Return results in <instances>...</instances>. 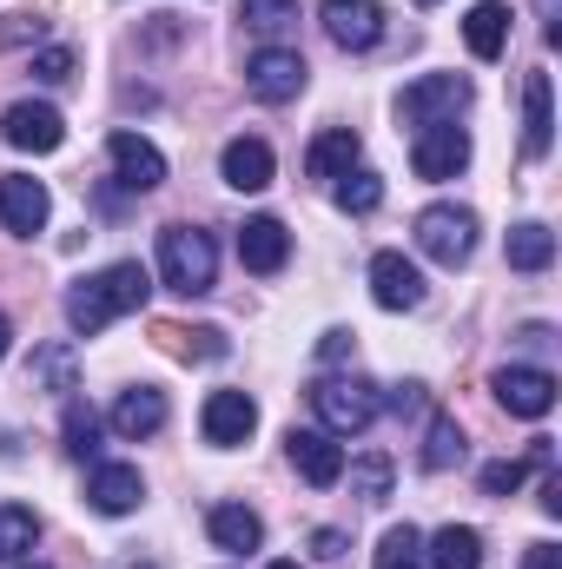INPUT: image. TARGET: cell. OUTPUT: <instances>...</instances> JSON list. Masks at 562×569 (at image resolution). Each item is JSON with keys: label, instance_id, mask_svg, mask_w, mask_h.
<instances>
[{"label": "cell", "instance_id": "cell-1", "mask_svg": "<svg viewBox=\"0 0 562 569\" xmlns=\"http://www.w3.org/2000/svg\"><path fill=\"white\" fill-rule=\"evenodd\" d=\"M145 298H152V272L140 259H120V266H107V272H93V279H80L67 291V325L80 338H100L113 318L145 311Z\"/></svg>", "mask_w": 562, "mask_h": 569}, {"label": "cell", "instance_id": "cell-2", "mask_svg": "<svg viewBox=\"0 0 562 569\" xmlns=\"http://www.w3.org/2000/svg\"><path fill=\"white\" fill-rule=\"evenodd\" d=\"M159 279L179 298H205L219 284V246L199 226H165L159 232Z\"/></svg>", "mask_w": 562, "mask_h": 569}, {"label": "cell", "instance_id": "cell-3", "mask_svg": "<svg viewBox=\"0 0 562 569\" xmlns=\"http://www.w3.org/2000/svg\"><path fill=\"white\" fill-rule=\"evenodd\" d=\"M311 411H318V425L331 430V437H358V430L378 425L384 391L371 378H318L311 385Z\"/></svg>", "mask_w": 562, "mask_h": 569}, {"label": "cell", "instance_id": "cell-4", "mask_svg": "<svg viewBox=\"0 0 562 569\" xmlns=\"http://www.w3.org/2000/svg\"><path fill=\"white\" fill-rule=\"evenodd\" d=\"M418 246L423 259H436V266H463L470 252H476V212L470 206H423L418 212Z\"/></svg>", "mask_w": 562, "mask_h": 569}, {"label": "cell", "instance_id": "cell-5", "mask_svg": "<svg viewBox=\"0 0 562 569\" xmlns=\"http://www.w3.org/2000/svg\"><path fill=\"white\" fill-rule=\"evenodd\" d=\"M470 107V80L463 73H423V80H411L404 87V100H398V113L411 120V127H443V120H456Z\"/></svg>", "mask_w": 562, "mask_h": 569}, {"label": "cell", "instance_id": "cell-6", "mask_svg": "<svg viewBox=\"0 0 562 569\" xmlns=\"http://www.w3.org/2000/svg\"><path fill=\"white\" fill-rule=\"evenodd\" d=\"M490 391L510 418H550L556 411V371H543V365H503L490 378Z\"/></svg>", "mask_w": 562, "mask_h": 569}, {"label": "cell", "instance_id": "cell-7", "mask_svg": "<svg viewBox=\"0 0 562 569\" xmlns=\"http://www.w3.org/2000/svg\"><path fill=\"white\" fill-rule=\"evenodd\" d=\"M304 80H311V67H304V53H291V47H265V53L245 60V87H252V100H265V107L298 100Z\"/></svg>", "mask_w": 562, "mask_h": 569}, {"label": "cell", "instance_id": "cell-8", "mask_svg": "<svg viewBox=\"0 0 562 569\" xmlns=\"http://www.w3.org/2000/svg\"><path fill=\"white\" fill-rule=\"evenodd\" d=\"M0 140L13 146V152H60L67 120H60L47 100H13V107L0 113Z\"/></svg>", "mask_w": 562, "mask_h": 569}, {"label": "cell", "instance_id": "cell-9", "mask_svg": "<svg viewBox=\"0 0 562 569\" xmlns=\"http://www.w3.org/2000/svg\"><path fill=\"white\" fill-rule=\"evenodd\" d=\"M47 212H53V192H47L40 179H27V172H0V226H7L13 239L47 232Z\"/></svg>", "mask_w": 562, "mask_h": 569}, {"label": "cell", "instance_id": "cell-10", "mask_svg": "<svg viewBox=\"0 0 562 569\" xmlns=\"http://www.w3.org/2000/svg\"><path fill=\"white\" fill-rule=\"evenodd\" d=\"M318 20H324V33H331L344 53H371V47L384 40V7H378V0H324Z\"/></svg>", "mask_w": 562, "mask_h": 569}, {"label": "cell", "instance_id": "cell-11", "mask_svg": "<svg viewBox=\"0 0 562 569\" xmlns=\"http://www.w3.org/2000/svg\"><path fill=\"white\" fill-rule=\"evenodd\" d=\"M199 430H205L212 450H239V443L259 430V405H252V391H212L205 411H199Z\"/></svg>", "mask_w": 562, "mask_h": 569}, {"label": "cell", "instance_id": "cell-12", "mask_svg": "<svg viewBox=\"0 0 562 569\" xmlns=\"http://www.w3.org/2000/svg\"><path fill=\"white\" fill-rule=\"evenodd\" d=\"M463 166H470V133H463L456 120L423 127L418 146H411V172H418V179H456Z\"/></svg>", "mask_w": 562, "mask_h": 569}, {"label": "cell", "instance_id": "cell-13", "mask_svg": "<svg viewBox=\"0 0 562 569\" xmlns=\"http://www.w3.org/2000/svg\"><path fill=\"white\" fill-rule=\"evenodd\" d=\"M284 450H291V470H298L311 490H331V483L344 477V443H338L331 430H291Z\"/></svg>", "mask_w": 562, "mask_h": 569}, {"label": "cell", "instance_id": "cell-14", "mask_svg": "<svg viewBox=\"0 0 562 569\" xmlns=\"http://www.w3.org/2000/svg\"><path fill=\"white\" fill-rule=\"evenodd\" d=\"M284 259H291V232H284L272 212H259V219L239 226V266H245V272L272 279V272H284Z\"/></svg>", "mask_w": 562, "mask_h": 569}, {"label": "cell", "instance_id": "cell-15", "mask_svg": "<svg viewBox=\"0 0 562 569\" xmlns=\"http://www.w3.org/2000/svg\"><path fill=\"white\" fill-rule=\"evenodd\" d=\"M107 152H113V172H120L127 192H159V186H165V152H159L152 140H140V133H113Z\"/></svg>", "mask_w": 562, "mask_h": 569}, {"label": "cell", "instance_id": "cell-16", "mask_svg": "<svg viewBox=\"0 0 562 569\" xmlns=\"http://www.w3.org/2000/svg\"><path fill=\"white\" fill-rule=\"evenodd\" d=\"M371 298L384 311H418L423 305V272L404 259V252H378L371 259Z\"/></svg>", "mask_w": 562, "mask_h": 569}, {"label": "cell", "instance_id": "cell-17", "mask_svg": "<svg viewBox=\"0 0 562 569\" xmlns=\"http://www.w3.org/2000/svg\"><path fill=\"white\" fill-rule=\"evenodd\" d=\"M145 497V477L133 463H100L93 477H87V503L100 510V517H127V510H140Z\"/></svg>", "mask_w": 562, "mask_h": 569}, {"label": "cell", "instance_id": "cell-18", "mask_svg": "<svg viewBox=\"0 0 562 569\" xmlns=\"http://www.w3.org/2000/svg\"><path fill=\"white\" fill-rule=\"evenodd\" d=\"M107 425L120 430L127 443H140V437H159L165 430V391H152V385H133V391H120V405H113V418Z\"/></svg>", "mask_w": 562, "mask_h": 569}, {"label": "cell", "instance_id": "cell-19", "mask_svg": "<svg viewBox=\"0 0 562 569\" xmlns=\"http://www.w3.org/2000/svg\"><path fill=\"white\" fill-rule=\"evenodd\" d=\"M550 146H556L550 73H530V80H523V152H530V159H550Z\"/></svg>", "mask_w": 562, "mask_h": 569}, {"label": "cell", "instance_id": "cell-20", "mask_svg": "<svg viewBox=\"0 0 562 569\" xmlns=\"http://www.w3.org/2000/svg\"><path fill=\"white\" fill-rule=\"evenodd\" d=\"M205 530H212V543H219L225 557H252V550L265 543V523H259V510H245V503H212Z\"/></svg>", "mask_w": 562, "mask_h": 569}, {"label": "cell", "instance_id": "cell-21", "mask_svg": "<svg viewBox=\"0 0 562 569\" xmlns=\"http://www.w3.org/2000/svg\"><path fill=\"white\" fill-rule=\"evenodd\" d=\"M219 172L232 192H265L272 186V146L265 140H232L219 152Z\"/></svg>", "mask_w": 562, "mask_h": 569}, {"label": "cell", "instance_id": "cell-22", "mask_svg": "<svg viewBox=\"0 0 562 569\" xmlns=\"http://www.w3.org/2000/svg\"><path fill=\"white\" fill-rule=\"evenodd\" d=\"M27 385H33V391H53V398L80 391V358H73V345H40V351L27 358Z\"/></svg>", "mask_w": 562, "mask_h": 569}, {"label": "cell", "instance_id": "cell-23", "mask_svg": "<svg viewBox=\"0 0 562 569\" xmlns=\"http://www.w3.org/2000/svg\"><path fill=\"white\" fill-rule=\"evenodd\" d=\"M358 152H364V140H358L351 127H331V133H318V140H311L304 172H311V179H344V172L358 166Z\"/></svg>", "mask_w": 562, "mask_h": 569}, {"label": "cell", "instance_id": "cell-24", "mask_svg": "<svg viewBox=\"0 0 562 569\" xmlns=\"http://www.w3.org/2000/svg\"><path fill=\"white\" fill-rule=\"evenodd\" d=\"M463 40H470L476 60H496V53L510 47V7H503V0H476L470 20H463Z\"/></svg>", "mask_w": 562, "mask_h": 569}, {"label": "cell", "instance_id": "cell-25", "mask_svg": "<svg viewBox=\"0 0 562 569\" xmlns=\"http://www.w3.org/2000/svg\"><path fill=\"white\" fill-rule=\"evenodd\" d=\"M510 266L516 272H550L556 266V232L543 226V219H523V226H510Z\"/></svg>", "mask_w": 562, "mask_h": 569}, {"label": "cell", "instance_id": "cell-26", "mask_svg": "<svg viewBox=\"0 0 562 569\" xmlns=\"http://www.w3.org/2000/svg\"><path fill=\"white\" fill-rule=\"evenodd\" d=\"M430 569H483V537L470 523H443L430 537Z\"/></svg>", "mask_w": 562, "mask_h": 569}, {"label": "cell", "instance_id": "cell-27", "mask_svg": "<svg viewBox=\"0 0 562 569\" xmlns=\"http://www.w3.org/2000/svg\"><path fill=\"white\" fill-rule=\"evenodd\" d=\"M40 543V517L27 503H0V563H27Z\"/></svg>", "mask_w": 562, "mask_h": 569}, {"label": "cell", "instance_id": "cell-28", "mask_svg": "<svg viewBox=\"0 0 562 569\" xmlns=\"http://www.w3.org/2000/svg\"><path fill=\"white\" fill-rule=\"evenodd\" d=\"M463 425L450 418V411H436L430 418V430H423V470H450V463H463Z\"/></svg>", "mask_w": 562, "mask_h": 569}, {"label": "cell", "instance_id": "cell-29", "mask_svg": "<svg viewBox=\"0 0 562 569\" xmlns=\"http://www.w3.org/2000/svg\"><path fill=\"white\" fill-rule=\"evenodd\" d=\"M159 345L179 351V358H225V331H219V325H199V331H185V325H159Z\"/></svg>", "mask_w": 562, "mask_h": 569}, {"label": "cell", "instance_id": "cell-30", "mask_svg": "<svg viewBox=\"0 0 562 569\" xmlns=\"http://www.w3.org/2000/svg\"><path fill=\"white\" fill-rule=\"evenodd\" d=\"M391 477H398V470H391V457H384V450H371V457H358V463H351V497H358V503H384V497H391Z\"/></svg>", "mask_w": 562, "mask_h": 569}, {"label": "cell", "instance_id": "cell-31", "mask_svg": "<svg viewBox=\"0 0 562 569\" xmlns=\"http://www.w3.org/2000/svg\"><path fill=\"white\" fill-rule=\"evenodd\" d=\"M338 206H344V212H378V206H384V179H378L371 166H351V172L338 179Z\"/></svg>", "mask_w": 562, "mask_h": 569}, {"label": "cell", "instance_id": "cell-32", "mask_svg": "<svg viewBox=\"0 0 562 569\" xmlns=\"http://www.w3.org/2000/svg\"><path fill=\"white\" fill-rule=\"evenodd\" d=\"M60 437H67V450H73V457H93V450H100V411H93V405H80V398H67Z\"/></svg>", "mask_w": 562, "mask_h": 569}, {"label": "cell", "instance_id": "cell-33", "mask_svg": "<svg viewBox=\"0 0 562 569\" xmlns=\"http://www.w3.org/2000/svg\"><path fill=\"white\" fill-rule=\"evenodd\" d=\"M239 20H245L252 33H291V27H298V0H245Z\"/></svg>", "mask_w": 562, "mask_h": 569}, {"label": "cell", "instance_id": "cell-34", "mask_svg": "<svg viewBox=\"0 0 562 569\" xmlns=\"http://www.w3.org/2000/svg\"><path fill=\"white\" fill-rule=\"evenodd\" d=\"M523 477H530V463H516V457L483 463V497H516V490H523Z\"/></svg>", "mask_w": 562, "mask_h": 569}, {"label": "cell", "instance_id": "cell-35", "mask_svg": "<svg viewBox=\"0 0 562 569\" xmlns=\"http://www.w3.org/2000/svg\"><path fill=\"white\" fill-rule=\"evenodd\" d=\"M418 550H423L418 530H411V523H391L384 543H378V563H418Z\"/></svg>", "mask_w": 562, "mask_h": 569}, {"label": "cell", "instance_id": "cell-36", "mask_svg": "<svg viewBox=\"0 0 562 569\" xmlns=\"http://www.w3.org/2000/svg\"><path fill=\"white\" fill-rule=\"evenodd\" d=\"M33 80H47V87L73 80V47H40L33 53Z\"/></svg>", "mask_w": 562, "mask_h": 569}, {"label": "cell", "instance_id": "cell-37", "mask_svg": "<svg viewBox=\"0 0 562 569\" xmlns=\"http://www.w3.org/2000/svg\"><path fill=\"white\" fill-rule=\"evenodd\" d=\"M47 33V20H33V13H13L7 27H0V47H13V40H40Z\"/></svg>", "mask_w": 562, "mask_h": 569}, {"label": "cell", "instance_id": "cell-38", "mask_svg": "<svg viewBox=\"0 0 562 569\" xmlns=\"http://www.w3.org/2000/svg\"><path fill=\"white\" fill-rule=\"evenodd\" d=\"M351 345H358L351 331H324V338H318V358H324V365H344V358H351Z\"/></svg>", "mask_w": 562, "mask_h": 569}, {"label": "cell", "instance_id": "cell-39", "mask_svg": "<svg viewBox=\"0 0 562 569\" xmlns=\"http://www.w3.org/2000/svg\"><path fill=\"white\" fill-rule=\"evenodd\" d=\"M384 411H398V418H404V411H423V385H398V391L384 398Z\"/></svg>", "mask_w": 562, "mask_h": 569}, {"label": "cell", "instance_id": "cell-40", "mask_svg": "<svg viewBox=\"0 0 562 569\" xmlns=\"http://www.w3.org/2000/svg\"><path fill=\"white\" fill-rule=\"evenodd\" d=\"M523 569H562V550H556V543H530Z\"/></svg>", "mask_w": 562, "mask_h": 569}, {"label": "cell", "instance_id": "cell-41", "mask_svg": "<svg viewBox=\"0 0 562 569\" xmlns=\"http://www.w3.org/2000/svg\"><path fill=\"white\" fill-rule=\"evenodd\" d=\"M311 543H318V557H324V563H331V557H344V530H318Z\"/></svg>", "mask_w": 562, "mask_h": 569}, {"label": "cell", "instance_id": "cell-42", "mask_svg": "<svg viewBox=\"0 0 562 569\" xmlns=\"http://www.w3.org/2000/svg\"><path fill=\"white\" fill-rule=\"evenodd\" d=\"M543 510H550V517H562V477H550V483H543Z\"/></svg>", "mask_w": 562, "mask_h": 569}, {"label": "cell", "instance_id": "cell-43", "mask_svg": "<svg viewBox=\"0 0 562 569\" xmlns=\"http://www.w3.org/2000/svg\"><path fill=\"white\" fill-rule=\"evenodd\" d=\"M7 338H13V325H7V311H0V358H7Z\"/></svg>", "mask_w": 562, "mask_h": 569}, {"label": "cell", "instance_id": "cell-44", "mask_svg": "<svg viewBox=\"0 0 562 569\" xmlns=\"http://www.w3.org/2000/svg\"><path fill=\"white\" fill-rule=\"evenodd\" d=\"M378 569H418V563H378Z\"/></svg>", "mask_w": 562, "mask_h": 569}, {"label": "cell", "instance_id": "cell-45", "mask_svg": "<svg viewBox=\"0 0 562 569\" xmlns=\"http://www.w3.org/2000/svg\"><path fill=\"white\" fill-rule=\"evenodd\" d=\"M20 569H47V563H33V557H27V563H20Z\"/></svg>", "mask_w": 562, "mask_h": 569}, {"label": "cell", "instance_id": "cell-46", "mask_svg": "<svg viewBox=\"0 0 562 569\" xmlns=\"http://www.w3.org/2000/svg\"><path fill=\"white\" fill-rule=\"evenodd\" d=\"M265 569H298V563H265Z\"/></svg>", "mask_w": 562, "mask_h": 569}, {"label": "cell", "instance_id": "cell-47", "mask_svg": "<svg viewBox=\"0 0 562 569\" xmlns=\"http://www.w3.org/2000/svg\"><path fill=\"white\" fill-rule=\"evenodd\" d=\"M418 7H436V0H418Z\"/></svg>", "mask_w": 562, "mask_h": 569}, {"label": "cell", "instance_id": "cell-48", "mask_svg": "<svg viewBox=\"0 0 562 569\" xmlns=\"http://www.w3.org/2000/svg\"><path fill=\"white\" fill-rule=\"evenodd\" d=\"M140 569H159V563H140Z\"/></svg>", "mask_w": 562, "mask_h": 569}]
</instances>
